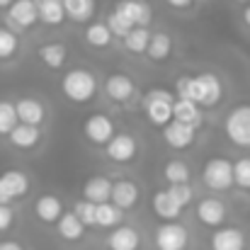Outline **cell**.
Masks as SVG:
<instances>
[{
    "mask_svg": "<svg viewBox=\"0 0 250 250\" xmlns=\"http://www.w3.org/2000/svg\"><path fill=\"white\" fill-rule=\"evenodd\" d=\"M175 87L182 100H192L199 109H214L224 97V83L211 71L185 73L175 81Z\"/></svg>",
    "mask_w": 250,
    "mask_h": 250,
    "instance_id": "cell-1",
    "label": "cell"
},
{
    "mask_svg": "<svg viewBox=\"0 0 250 250\" xmlns=\"http://www.w3.org/2000/svg\"><path fill=\"white\" fill-rule=\"evenodd\" d=\"M61 95L73 102V104H85V102H92L95 95H97V87H100V81L97 76L85 68V66H76L71 71H66L61 76Z\"/></svg>",
    "mask_w": 250,
    "mask_h": 250,
    "instance_id": "cell-2",
    "label": "cell"
},
{
    "mask_svg": "<svg viewBox=\"0 0 250 250\" xmlns=\"http://www.w3.org/2000/svg\"><path fill=\"white\" fill-rule=\"evenodd\" d=\"M224 131L229 141L238 148H250V102L236 104L226 119H224Z\"/></svg>",
    "mask_w": 250,
    "mask_h": 250,
    "instance_id": "cell-3",
    "label": "cell"
},
{
    "mask_svg": "<svg viewBox=\"0 0 250 250\" xmlns=\"http://www.w3.org/2000/svg\"><path fill=\"white\" fill-rule=\"evenodd\" d=\"M172 102L175 95L166 87H151L144 95V112L146 117L156 124V126H166L167 122H172Z\"/></svg>",
    "mask_w": 250,
    "mask_h": 250,
    "instance_id": "cell-4",
    "label": "cell"
},
{
    "mask_svg": "<svg viewBox=\"0 0 250 250\" xmlns=\"http://www.w3.org/2000/svg\"><path fill=\"white\" fill-rule=\"evenodd\" d=\"M202 182L211 192H229L233 189V163L229 158H209L202 167Z\"/></svg>",
    "mask_w": 250,
    "mask_h": 250,
    "instance_id": "cell-5",
    "label": "cell"
},
{
    "mask_svg": "<svg viewBox=\"0 0 250 250\" xmlns=\"http://www.w3.org/2000/svg\"><path fill=\"white\" fill-rule=\"evenodd\" d=\"M83 136L87 144H92V146H107L109 144V139L117 134V129H114V119L109 117V114H104V112H92V114H87L83 119Z\"/></svg>",
    "mask_w": 250,
    "mask_h": 250,
    "instance_id": "cell-6",
    "label": "cell"
},
{
    "mask_svg": "<svg viewBox=\"0 0 250 250\" xmlns=\"http://www.w3.org/2000/svg\"><path fill=\"white\" fill-rule=\"evenodd\" d=\"M153 246L156 250H187L189 248V231L177 221L161 224L153 231Z\"/></svg>",
    "mask_w": 250,
    "mask_h": 250,
    "instance_id": "cell-7",
    "label": "cell"
},
{
    "mask_svg": "<svg viewBox=\"0 0 250 250\" xmlns=\"http://www.w3.org/2000/svg\"><path fill=\"white\" fill-rule=\"evenodd\" d=\"M12 104H15L17 124L39 129V126L46 122V117H49V109H46V104H44L39 97H20V100H15Z\"/></svg>",
    "mask_w": 250,
    "mask_h": 250,
    "instance_id": "cell-8",
    "label": "cell"
},
{
    "mask_svg": "<svg viewBox=\"0 0 250 250\" xmlns=\"http://www.w3.org/2000/svg\"><path fill=\"white\" fill-rule=\"evenodd\" d=\"M194 216L202 226H209V229H221L226 226V219H229V209L221 199L216 197H204L197 202L194 207Z\"/></svg>",
    "mask_w": 250,
    "mask_h": 250,
    "instance_id": "cell-9",
    "label": "cell"
},
{
    "mask_svg": "<svg viewBox=\"0 0 250 250\" xmlns=\"http://www.w3.org/2000/svg\"><path fill=\"white\" fill-rule=\"evenodd\" d=\"M104 153L114 163H131L139 156V139L134 134H129V131L114 134L109 139V144L104 146Z\"/></svg>",
    "mask_w": 250,
    "mask_h": 250,
    "instance_id": "cell-10",
    "label": "cell"
},
{
    "mask_svg": "<svg viewBox=\"0 0 250 250\" xmlns=\"http://www.w3.org/2000/svg\"><path fill=\"white\" fill-rule=\"evenodd\" d=\"M141 199V189L134 180L129 177H119L112 182V192H109V204H114L119 211H129L139 204Z\"/></svg>",
    "mask_w": 250,
    "mask_h": 250,
    "instance_id": "cell-11",
    "label": "cell"
},
{
    "mask_svg": "<svg viewBox=\"0 0 250 250\" xmlns=\"http://www.w3.org/2000/svg\"><path fill=\"white\" fill-rule=\"evenodd\" d=\"M104 95H107L112 102H119V104L131 102L134 95H136V81H134L129 73H122V71L109 73V76L104 78Z\"/></svg>",
    "mask_w": 250,
    "mask_h": 250,
    "instance_id": "cell-12",
    "label": "cell"
},
{
    "mask_svg": "<svg viewBox=\"0 0 250 250\" xmlns=\"http://www.w3.org/2000/svg\"><path fill=\"white\" fill-rule=\"evenodd\" d=\"M114 12L122 15L124 20H129L134 27H146V29L153 20V10L146 0H117Z\"/></svg>",
    "mask_w": 250,
    "mask_h": 250,
    "instance_id": "cell-13",
    "label": "cell"
},
{
    "mask_svg": "<svg viewBox=\"0 0 250 250\" xmlns=\"http://www.w3.org/2000/svg\"><path fill=\"white\" fill-rule=\"evenodd\" d=\"M209 246H211V250H246L248 248V236H246L243 229L226 224L221 229H214Z\"/></svg>",
    "mask_w": 250,
    "mask_h": 250,
    "instance_id": "cell-14",
    "label": "cell"
},
{
    "mask_svg": "<svg viewBox=\"0 0 250 250\" xmlns=\"http://www.w3.org/2000/svg\"><path fill=\"white\" fill-rule=\"evenodd\" d=\"M141 243H144L141 231L129 224L112 229L107 236V250H141Z\"/></svg>",
    "mask_w": 250,
    "mask_h": 250,
    "instance_id": "cell-15",
    "label": "cell"
},
{
    "mask_svg": "<svg viewBox=\"0 0 250 250\" xmlns=\"http://www.w3.org/2000/svg\"><path fill=\"white\" fill-rule=\"evenodd\" d=\"M163 141H166L170 148L175 151H187L194 146L197 141V131L185 126V124H177V122H167L163 126Z\"/></svg>",
    "mask_w": 250,
    "mask_h": 250,
    "instance_id": "cell-16",
    "label": "cell"
},
{
    "mask_svg": "<svg viewBox=\"0 0 250 250\" xmlns=\"http://www.w3.org/2000/svg\"><path fill=\"white\" fill-rule=\"evenodd\" d=\"M7 22L17 29H29L37 24V7L32 0H12L7 5Z\"/></svg>",
    "mask_w": 250,
    "mask_h": 250,
    "instance_id": "cell-17",
    "label": "cell"
},
{
    "mask_svg": "<svg viewBox=\"0 0 250 250\" xmlns=\"http://www.w3.org/2000/svg\"><path fill=\"white\" fill-rule=\"evenodd\" d=\"M202 109L192 102V100H182V97H175V102H172V122H177V124H185V126H189V129H199L202 126Z\"/></svg>",
    "mask_w": 250,
    "mask_h": 250,
    "instance_id": "cell-18",
    "label": "cell"
},
{
    "mask_svg": "<svg viewBox=\"0 0 250 250\" xmlns=\"http://www.w3.org/2000/svg\"><path fill=\"white\" fill-rule=\"evenodd\" d=\"M63 199L59 194H42L34 202V214L42 224H56L63 216Z\"/></svg>",
    "mask_w": 250,
    "mask_h": 250,
    "instance_id": "cell-19",
    "label": "cell"
},
{
    "mask_svg": "<svg viewBox=\"0 0 250 250\" xmlns=\"http://www.w3.org/2000/svg\"><path fill=\"white\" fill-rule=\"evenodd\" d=\"M109 192H112V180L104 175H92L83 182V202H90L95 207L109 202Z\"/></svg>",
    "mask_w": 250,
    "mask_h": 250,
    "instance_id": "cell-20",
    "label": "cell"
},
{
    "mask_svg": "<svg viewBox=\"0 0 250 250\" xmlns=\"http://www.w3.org/2000/svg\"><path fill=\"white\" fill-rule=\"evenodd\" d=\"M0 185L7 192L10 199H22L29 192V175L17 170V167H10V170H5L0 175Z\"/></svg>",
    "mask_w": 250,
    "mask_h": 250,
    "instance_id": "cell-21",
    "label": "cell"
},
{
    "mask_svg": "<svg viewBox=\"0 0 250 250\" xmlns=\"http://www.w3.org/2000/svg\"><path fill=\"white\" fill-rule=\"evenodd\" d=\"M37 56L49 71H59V68H63V63L68 59V49L61 42H46V44L39 46Z\"/></svg>",
    "mask_w": 250,
    "mask_h": 250,
    "instance_id": "cell-22",
    "label": "cell"
},
{
    "mask_svg": "<svg viewBox=\"0 0 250 250\" xmlns=\"http://www.w3.org/2000/svg\"><path fill=\"white\" fill-rule=\"evenodd\" d=\"M151 207H153V214L158 219H163V224H170V221H177L182 216V209L170 199L166 189H156L153 197H151Z\"/></svg>",
    "mask_w": 250,
    "mask_h": 250,
    "instance_id": "cell-23",
    "label": "cell"
},
{
    "mask_svg": "<svg viewBox=\"0 0 250 250\" xmlns=\"http://www.w3.org/2000/svg\"><path fill=\"white\" fill-rule=\"evenodd\" d=\"M37 7V20H42L49 27H59L66 20L63 12V0H32Z\"/></svg>",
    "mask_w": 250,
    "mask_h": 250,
    "instance_id": "cell-24",
    "label": "cell"
},
{
    "mask_svg": "<svg viewBox=\"0 0 250 250\" xmlns=\"http://www.w3.org/2000/svg\"><path fill=\"white\" fill-rule=\"evenodd\" d=\"M7 141L20 148V151H32L42 144V131L34 129V126H24V124H17L10 134H7Z\"/></svg>",
    "mask_w": 250,
    "mask_h": 250,
    "instance_id": "cell-25",
    "label": "cell"
},
{
    "mask_svg": "<svg viewBox=\"0 0 250 250\" xmlns=\"http://www.w3.org/2000/svg\"><path fill=\"white\" fill-rule=\"evenodd\" d=\"M56 233H59L63 241H68V243H78L85 236V226L76 219L73 211H63V216L56 221Z\"/></svg>",
    "mask_w": 250,
    "mask_h": 250,
    "instance_id": "cell-26",
    "label": "cell"
},
{
    "mask_svg": "<svg viewBox=\"0 0 250 250\" xmlns=\"http://www.w3.org/2000/svg\"><path fill=\"white\" fill-rule=\"evenodd\" d=\"M97 5L95 0H63V12L71 22H78V24H87L95 15Z\"/></svg>",
    "mask_w": 250,
    "mask_h": 250,
    "instance_id": "cell-27",
    "label": "cell"
},
{
    "mask_svg": "<svg viewBox=\"0 0 250 250\" xmlns=\"http://www.w3.org/2000/svg\"><path fill=\"white\" fill-rule=\"evenodd\" d=\"M146 54H148V59L156 61V63L170 59V54H172V37H170L167 32H153L151 39H148Z\"/></svg>",
    "mask_w": 250,
    "mask_h": 250,
    "instance_id": "cell-28",
    "label": "cell"
},
{
    "mask_svg": "<svg viewBox=\"0 0 250 250\" xmlns=\"http://www.w3.org/2000/svg\"><path fill=\"white\" fill-rule=\"evenodd\" d=\"M122 219H124L122 211L109 202L95 207V226L97 229H117V226H122Z\"/></svg>",
    "mask_w": 250,
    "mask_h": 250,
    "instance_id": "cell-29",
    "label": "cell"
},
{
    "mask_svg": "<svg viewBox=\"0 0 250 250\" xmlns=\"http://www.w3.org/2000/svg\"><path fill=\"white\" fill-rule=\"evenodd\" d=\"M83 37L87 42V46H92V49H107L112 44V34L104 27V22H87Z\"/></svg>",
    "mask_w": 250,
    "mask_h": 250,
    "instance_id": "cell-30",
    "label": "cell"
},
{
    "mask_svg": "<svg viewBox=\"0 0 250 250\" xmlns=\"http://www.w3.org/2000/svg\"><path fill=\"white\" fill-rule=\"evenodd\" d=\"M163 177L167 180V187L170 185H189L192 172H189V166L185 161L172 158V161H167L166 166H163Z\"/></svg>",
    "mask_w": 250,
    "mask_h": 250,
    "instance_id": "cell-31",
    "label": "cell"
},
{
    "mask_svg": "<svg viewBox=\"0 0 250 250\" xmlns=\"http://www.w3.org/2000/svg\"><path fill=\"white\" fill-rule=\"evenodd\" d=\"M148 39H151V32L146 29V27H134L126 37H124V49L129 51V54H146V49H148Z\"/></svg>",
    "mask_w": 250,
    "mask_h": 250,
    "instance_id": "cell-32",
    "label": "cell"
},
{
    "mask_svg": "<svg viewBox=\"0 0 250 250\" xmlns=\"http://www.w3.org/2000/svg\"><path fill=\"white\" fill-rule=\"evenodd\" d=\"M20 54V37L10 27H0V61H12Z\"/></svg>",
    "mask_w": 250,
    "mask_h": 250,
    "instance_id": "cell-33",
    "label": "cell"
},
{
    "mask_svg": "<svg viewBox=\"0 0 250 250\" xmlns=\"http://www.w3.org/2000/svg\"><path fill=\"white\" fill-rule=\"evenodd\" d=\"M166 192L170 194V199H172L182 211H185L189 204H194V199H197L192 185H170V187H166Z\"/></svg>",
    "mask_w": 250,
    "mask_h": 250,
    "instance_id": "cell-34",
    "label": "cell"
},
{
    "mask_svg": "<svg viewBox=\"0 0 250 250\" xmlns=\"http://www.w3.org/2000/svg\"><path fill=\"white\" fill-rule=\"evenodd\" d=\"M233 187L250 192V156H243L233 163Z\"/></svg>",
    "mask_w": 250,
    "mask_h": 250,
    "instance_id": "cell-35",
    "label": "cell"
},
{
    "mask_svg": "<svg viewBox=\"0 0 250 250\" xmlns=\"http://www.w3.org/2000/svg\"><path fill=\"white\" fill-rule=\"evenodd\" d=\"M104 27L109 29V34H112V39L114 37H119V39H124L131 29H134V24L129 22V20H124L122 15H117L114 10L107 15V20H104Z\"/></svg>",
    "mask_w": 250,
    "mask_h": 250,
    "instance_id": "cell-36",
    "label": "cell"
},
{
    "mask_svg": "<svg viewBox=\"0 0 250 250\" xmlns=\"http://www.w3.org/2000/svg\"><path fill=\"white\" fill-rule=\"evenodd\" d=\"M15 126H17L15 104L10 100H0V136H7Z\"/></svg>",
    "mask_w": 250,
    "mask_h": 250,
    "instance_id": "cell-37",
    "label": "cell"
},
{
    "mask_svg": "<svg viewBox=\"0 0 250 250\" xmlns=\"http://www.w3.org/2000/svg\"><path fill=\"white\" fill-rule=\"evenodd\" d=\"M73 214H76V219L83 224L85 229L87 226H95V204H90V202H76V207H73Z\"/></svg>",
    "mask_w": 250,
    "mask_h": 250,
    "instance_id": "cell-38",
    "label": "cell"
},
{
    "mask_svg": "<svg viewBox=\"0 0 250 250\" xmlns=\"http://www.w3.org/2000/svg\"><path fill=\"white\" fill-rule=\"evenodd\" d=\"M15 226V211L10 207H0V233L10 231Z\"/></svg>",
    "mask_w": 250,
    "mask_h": 250,
    "instance_id": "cell-39",
    "label": "cell"
},
{
    "mask_svg": "<svg viewBox=\"0 0 250 250\" xmlns=\"http://www.w3.org/2000/svg\"><path fill=\"white\" fill-rule=\"evenodd\" d=\"M170 7H175V10H187V7H192L194 5V0H166Z\"/></svg>",
    "mask_w": 250,
    "mask_h": 250,
    "instance_id": "cell-40",
    "label": "cell"
},
{
    "mask_svg": "<svg viewBox=\"0 0 250 250\" xmlns=\"http://www.w3.org/2000/svg\"><path fill=\"white\" fill-rule=\"evenodd\" d=\"M0 250H24L20 241H0Z\"/></svg>",
    "mask_w": 250,
    "mask_h": 250,
    "instance_id": "cell-41",
    "label": "cell"
},
{
    "mask_svg": "<svg viewBox=\"0 0 250 250\" xmlns=\"http://www.w3.org/2000/svg\"><path fill=\"white\" fill-rule=\"evenodd\" d=\"M10 202H12V199L7 197V192H5L2 185H0V207H10Z\"/></svg>",
    "mask_w": 250,
    "mask_h": 250,
    "instance_id": "cell-42",
    "label": "cell"
},
{
    "mask_svg": "<svg viewBox=\"0 0 250 250\" xmlns=\"http://www.w3.org/2000/svg\"><path fill=\"white\" fill-rule=\"evenodd\" d=\"M243 24H246V27L250 29V5L246 7V10H243Z\"/></svg>",
    "mask_w": 250,
    "mask_h": 250,
    "instance_id": "cell-43",
    "label": "cell"
},
{
    "mask_svg": "<svg viewBox=\"0 0 250 250\" xmlns=\"http://www.w3.org/2000/svg\"><path fill=\"white\" fill-rule=\"evenodd\" d=\"M10 2H12V0H0V7H7Z\"/></svg>",
    "mask_w": 250,
    "mask_h": 250,
    "instance_id": "cell-44",
    "label": "cell"
},
{
    "mask_svg": "<svg viewBox=\"0 0 250 250\" xmlns=\"http://www.w3.org/2000/svg\"><path fill=\"white\" fill-rule=\"evenodd\" d=\"M236 2H250V0H236Z\"/></svg>",
    "mask_w": 250,
    "mask_h": 250,
    "instance_id": "cell-45",
    "label": "cell"
}]
</instances>
